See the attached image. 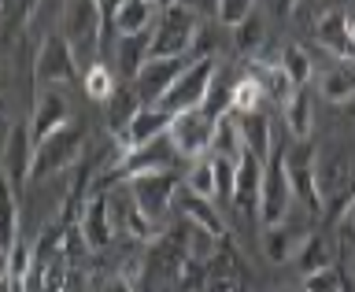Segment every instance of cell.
<instances>
[{
    "label": "cell",
    "instance_id": "cell-1",
    "mask_svg": "<svg viewBox=\"0 0 355 292\" xmlns=\"http://www.w3.org/2000/svg\"><path fill=\"white\" fill-rule=\"evenodd\" d=\"M89 130L78 119H71L63 130H55L52 137H44L41 144H33V166H30V182H44L52 174H63L71 166L82 163L85 155Z\"/></svg>",
    "mask_w": 355,
    "mask_h": 292
},
{
    "label": "cell",
    "instance_id": "cell-2",
    "mask_svg": "<svg viewBox=\"0 0 355 292\" xmlns=\"http://www.w3.org/2000/svg\"><path fill=\"white\" fill-rule=\"evenodd\" d=\"M196 11L189 4H171L163 8L159 22L152 26V44H148V60H178V55H189L196 44Z\"/></svg>",
    "mask_w": 355,
    "mask_h": 292
},
{
    "label": "cell",
    "instance_id": "cell-3",
    "mask_svg": "<svg viewBox=\"0 0 355 292\" xmlns=\"http://www.w3.org/2000/svg\"><path fill=\"white\" fill-rule=\"evenodd\" d=\"M215 74H218L215 55H200V60H193L182 74H178V82L166 89V96H163L155 108L171 111V115H182V111L204 108V96H207L211 82H215Z\"/></svg>",
    "mask_w": 355,
    "mask_h": 292
},
{
    "label": "cell",
    "instance_id": "cell-4",
    "mask_svg": "<svg viewBox=\"0 0 355 292\" xmlns=\"http://www.w3.org/2000/svg\"><path fill=\"white\" fill-rule=\"evenodd\" d=\"M285 171L288 185H293V200H300L311 215L322 218L326 215V200L318 193V166H315V144L296 141L293 148H285Z\"/></svg>",
    "mask_w": 355,
    "mask_h": 292
},
{
    "label": "cell",
    "instance_id": "cell-5",
    "mask_svg": "<svg viewBox=\"0 0 355 292\" xmlns=\"http://www.w3.org/2000/svg\"><path fill=\"white\" fill-rule=\"evenodd\" d=\"M178 163V148L171 141V133L155 137L141 148H130V152H119L115 163L107 166L115 182H130V178H141V174H155V171H174Z\"/></svg>",
    "mask_w": 355,
    "mask_h": 292
},
{
    "label": "cell",
    "instance_id": "cell-6",
    "mask_svg": "<svg viewBox=\"0 0 355 292\" xmlns=\"http://www.w3.org/2000/svg\"><path fill=\"white\" fill-rule=\"evenodd\" d=\"M293 204V185H288V171H285V148L274 144L270 160L263 163V193H259V218L263 226H277L288 215Z\"/></svg>",
    "mask_w": 355,
    "mask_h": 292
},
{
    "label": "cell",
    "instance_id": "cell-7",
    "mask_svg": "<svg viewBox=\"0 0 355 292\" xmlns=\"http://www.w3.org/2000/svg\"><path fill=\"white\" fill-rule=\"evenodd\" d=\"M215 126L218 119H211L204 108H193V111H182V115H174L171 122V141L182 160H204L211 155V141H215Z\"/></svg>",
    "mask_w": 355,
    "mask_h": 292
},
{
    "label": "cell",
    "instance_id": "cell-8",
    "mask_svg": "<svg viewBox=\"0 0 355 292\" xmlns=\"http://www.w3.org/2000/svg\"><path fill=\"white\" fill-rule=\"evenodd\" d=\"M107 207H111L115 233H122V237H133V241L148 244V248H152L155 241L166 237L159 222H152V218L137 207V200H133V193H130L126 182H122V189H115V193H107Z\"/></svg>",
    "mask_w": 355,
    "mask_h": 292
},
{
    "label": "cell",
    "instance_id": "cell-9",
    "mask_svg": "<svg viewBox=\"0 0 355 292\" xmlns=\"http://www.w3.org/2000/svg\"><path fill=\"white\" fill-rule=\"evenodd\" d=\"M33 78L41 85H71L78 78V55L74 44L63 33H49L37 49V63H33Z\"/></svg>",
    "mask_w": 355,
    "mask_h": 292
},
{
    "label": "cell",
    "instance_id": "cell-10",
    "mask_svg": "<svg viewBox=\"0 0 355 292\" xmlns=\"http://www.w3.org/2000/svg\"><path fill=\"white\" fill-rule=\"evenodd\" d=\"M130 193L137 200V207L148 215L152 222H159L171 215L174 207V196H178V174L174 171H155V174H141V178H130Z\"/></svg>",
    "mask_w": 355,
    "mask_h": 292
},
{
    "label": "cell",
    "instance_id": "cell-11",
    "mask_svg": "<svg viewBox=\"0 0 355 292\" xmlns=\"http://www.w3.org/2000/svg\"><path fill=\"white\" fill-rule=\"evenodd\" d=\"M30 166H33V133H30V122H11V126H8V141H4V155H0V171L8 174V182L15 185V193L26 189Z\"/></svg>",
    "mask_w": 355,
    "mask_h": 292
},
{
    "label": "cell",
    "instance_id": "cell-12",
    "mask_svg": "<svg viewBox=\"0 0 355 292\" xmlns=\"http://www.w3.org/2000/svg\"><path fill=\"white\" fill-rule=\"evenodd\" d=\"M78 233H82L89 252H104L115 241V222H111L107 193H89L82 211H78Z\"/></svg>",
    "mask_w": 355,
    "mask_h": 292
},
{
    "label": "cell",
    "instance_id": "cell-13",
    "mask_svg": "<svg viewBox=\"0 0 355 292\" xmlns=\"http://www.w3.org/2000/svg\"><path fill=\"white\" fill-rule=\"evenodd\" d=\"M193 60H185V55H178V60H148L141 67V74L133 78V89H137L141 104L144 108H155L159 100L166 96V89L178 82V74L185 71V67Z\"/></svg>",
    "mask_w": 355,
    "mask_h": 292
},
{
    "label": "cell",
    "instance_id": "cell-14",
    "mask_svg": "<svg viewBox=\"0 0 355 292\" xmlns=\"http://www.w3.org/2000/svg\"><path fill=\"white\" fill-rule=\"evenodd\" d=\"M63 37L71 44H96V49H104V26H100L96 0H67Z\"/></svg>",
    "mask_w": 355,
    "mask_h": 292
},
{
    "label": "cell",
    "instance_id": "cell-15",
    "mask_svg": "<svg viewBox=\"0 0 355 292\" xmlns=\"http://www.w3.org/2000/svg\"><path fill=\"white\" fill-rule=\"evenodd\" d=\"M71 119H74L71 100H67L63 93H55V89H44V93L37 96V104H33V119H30L33 144H41L44 137H52V133L63 130Z\"/></svg>",
    "mask_w": 355,
    "mask_h": 292
},
{
    "label": "cell",
    "instance_id": "cell-16",
    "mask_svg": "<svg viewBox=\"0 0 355 292\" xmlns=\"http://www.w3.org/2000/svg\"><path fill=\"white\" fill-rule=\"evenodd\" d=\"M174 115L163 108H141L137 115H133V122L122 133H115V144L119 152H130V148H141V144H148L155 137H163L166 130H171Z\"/></svg>",
    "mask_w": 355,
    "mask_h": 292
},
{
    "label": "cell",
    "instance_id": "cell-17",
    "mask_svg": "<svg viewBox=\"0 0 355 292\" xmlns=\"http://www.w3.org/2000/svg\"><path fill=\"white\" fill-rule=\"evenodd\" d=\"M315 41L326 49L329 55H337L340 63H355V41L348 33V15H344L340 8L326 11V15H318L315 22Z\"/></svg>",
    "mask_w": 355,
    "mask_h": 292
},
{
    "label": "cell",
    "instance_id": "cell-18",
    "mask_svg": "<svg viewBox=\"0 0 355 292\" xmlns=\"http://www.w3.org/2000/svg\"><path fill=\"white\" fill-rule=\"evenodd\" d=\"M259 193H263V163L244 148V155L237 160V185H233V204L241 215L255 218L259 215Z\"/></svg>",
    "mask_w": 355,
    "mask_h": 292
},
{
    "label": "cell",
    "instance_id": "cell-19",
    "mask_svg": "<svg viewBox=\"0 0 355 292\" xmlns=\"http://www.w3.org/2000/svg\"><path fill=\"white\" fill-rule=\"evenodd\" d=\"M174 207L182 211V215L193 222V226H200V230H207V233H215V237L226 241V222H222V215L215 211V204H211V200L189 193V189L182 185V189H178V196H174Z\"/></svg>",
    "mask_w": 355,
    "mask_h": 292
},
{
    "label": "cell",
    "instance_id": "cell-20",
    "mask_svg": "<svg viewBox=\"0 0 355 292\" xmlns=\"http://www.w3.org/2000/svg\"><path fill=\"white\" fill-rule=\"evenodd\" d=\"M237 119V130H241V141L259 163L270 160L274 152V130H270V119L263 111H248V115H233Z\"/></svg>",
    "mask_w": 355,
    "mask_h": 292
},
{
    "label": "cell",
    "instance_id": "cell-21",
    "mask_svg": "<svg viewBox=\"0 0 355 292\" xmlns=\"http://www.w3.org/2000/svg\"><path fill=\"white\" fill-rule=\"evenodd\" d=\"M155 26V4L152 0H122L115 15V37H130V33H152Z\"/></svg>",
    "mask_w": 355,
    "mask_h": 292
},
{
    "label": "cell",
    "instance_id": "cell-22",
    "mask_svg": "<svg viewBox=\"0 0 355 292\" xmlns=\"http://www.w3.org/2000/svg\"><path fill=\"white\" fill-rule=\"evenodd\" d=\"M104 104H107V115H104V119H107L111 137L126 130L130 122H133V115H137V111L144 108V104H141V96H137V89H133V85H115V93H111V96L104 100Z\"/></svg>",
    "mask_w": 355,
    "mask_h": 292
},
{
    "label": "cell",
    "instance_id": "cell-23",
    "mask_svg": "<svg viewBox=\"0 0 355 292\" xmlns=\"http://www.w3.org/2000/svg\"><path fill=\"white\" fill-rule=\"evenodd\" d=\"M318 93L329 104H348L355 100V63H337L318 74Z\"/></svg>",
    "mask_w": 355,
    "mask_h": 292
},
{
    "label": "cell",
    "instance_id": "cell-24",
    "mask_svg": "<svg viewBox=\"0 0 355 292\" xmlns=\"http://www.w3.org/2000/svg\"><path fill=\"white\" fill-rule=\"evenodd\" d=\"M15 241H19V193L8 182V174L0 171V252H11Z\"/></svg>",
    "mask_w": 355,
    "mask_h": 292
},
{
    "label": "cell",
    "instance_id": "cell-25",
    "mask_svg": "<svg viewBox=\"0 0 355 292\" xmlns=\"http://www.w3.org/2000/svg\"><path fill=\"white\" fill-rule=\"evenodd\" d=\"M318 193H322V200H337V196H352L355 193V182H352V166H348V160L344 155H337L333 163H326L318 171Z\"/></svg>",
    "mask_w": 355,
    "mask_h": 292
},
{
    "label": "cell",
    "instance_id": "cell-26",
    "mask_svg": "<svg viewBox=\"0 0 355 292\" xmlns=\"http://www.w3.org/2000/svg\"><path fill=\"white\" fill-rule=\"evenodd\" d=\"M293 263L300 274H315V270H326L329 263V244L318 237V233H300L296 241V252H293Z\"/></svg>",
    "mask_w": 355,
    "mask_h": 292
},
{
    "label": "cell",
    "instance_id": "cell-27",
    "mask_svg": "<svg viewBox=\"0 0 355 292\" xmlns=\"http://www.w3.org/2000/svg\"><path fill=\"white\" fill-rule=\"evenodd\" d=\"M148 44H152V33H130V37H115V49H119V71L130 78L141 74V67L148 63Z\"/></svg>",
    "mask_w": 355,
    "mask_h": 292
},
{
    "label": "cell",
    "instance_id": "cell-28",
    "mask_svg": "<svg viewBox=\"0 0 355 292\" xmlns=\"http://www.w3.org/2000/svg\"><path fill=\"white\" fill-rule=\"evenodd\" d=\"M285 126H288V133H293L296 141H311V93L307 89H293V96L285 100Z\"/></svg>",
    "mask_w": 355,
    "mask_h": 292
},
{
    "label": "cell",
    "instance_id": "cell-29",
    "mask_svg": "<svg viewBox=\"0 0 355 292\" xmlns=\"http://www.w3.org/2000/svg\"><path fill=\"white\" fill-rule=\"evenodd\" d=\"M252 78L263 85V93L270 96L274 104H282V108H285V100L293 96V89H296L277 63H252Z\"/></svg>",
    "mask_w": 355,
    "mask_h": 292
},
{
    "label": "cell",
    "instance_id": "cell-30",
    "mask_svg": "<svg viewBox=\"0 0 355 292\" xmlns=\"http://www.w3.org/2000/svg\"><path fill=\"white\" fill-rule=\"evenodd\" d=\"M296 233L277 222V226H263V255L270 263H293V252H296Z\"/></svg>",
    "mask_w": 355,
    "mask_h": 292
},
{
    "label": "cell",
    "instance_id": "cell-31",
    "mask_svg": "<svg viewBox=\"0 0 355 292\" xmlns=\"http://www.w3.org/2000/svg\"><path fill=\"white\" fill-rule=\"evenodd\" d=\"M222 252H226V241L189 222V230H185V255H193V259H200V263H215Z\"/></svg>",
    "mask_w": 355,
    "mask_h": 292
},
{
    "label": "cell",
    "instance_id": "cell-32",
    "mask_svg": "<svg viewBox=\"0 0 355 292\" xmlns=\"http://www.w3.org/2000/svg\"><path fill=\"white\" fill-rule=\"evenodd\" d=\"M277 67L288 74V82H293L296 89H307L311 74H315V67H311V55L300 49V44H285L282 55H277Z\"/></svg>",
    "mask_w": 355,
    "mask_h": 292
},
{
    "label": "cell",
    "instance_id": "cell-33",
    "mask_svg": "<svg viewBox=\"0 0 355 292\" xmlns=\"http://www.w3.org/2000/svg\"><path fill=\"white\" fill-rule=\"evenodd\" d=\"M211 152H215V155H226V160H233V163L244 155V141H241V130H237V119H233V115L218 119L215 141H211Z\"/></svg>",
    "mask_w": 355,
    "mask_h": 292
},
{
    "label": "cell",
    "instance_id": "cell-34",
    "mask_svg": "<svg viewBox=\"0 0 355 292\" xmlns=\"http://www.w3.org/2000/svg\"><path fill=\"white\" fill-rule=\"evenodd\" d=\"M174 285H178V292H204L207 263H200V259L182 252V259H178V266H174Z\"/></svg>",
    "mask_w": 355,
    "mask_h": 292
},
{
    "label": "cell",
    "instance_id": "cell-35",
    "mask_svg": "<svg viewBox=\"0 0 355 292\" xmlns=\"http://www.w3.org/2000/svg\"><path fill=\"white\" fill-rule=\"evenodd\" d=\"M263 100H266L263 85L255 82L252 74H244L241 82L233 85V111H230V115H248V111H263Z\"/></svg>",
    "mask_w": 355,
    "mask_h": 292
},
{
    "label": "cell",
    "instance_id": "cell-36",
    "mask_svg": "<svg viewBox=\"0 0 355 292\" xmlns=\"http://www.w3.org/2000/svg\"><path fill=\"white\" fill-rule=\"evenodd\" d=\"M233 85H237V82H226L222 71L215 74V82H211L207 96H204V111H207L211 119H226L230 111H233Z\"/></svg>",
    "mask_w": 355,
    "mask_h": 292
},
{
    "label": "cell",
    "instance_id": "cell-37",
    "mask_svg": "<svg viewBox=\"0 0 355 292\" xmlns=\"http://www.w3.org/2000/svg\"><path fill=\"white\" fill-rule=\"evenodd\" d=\"M207 160H211V174H215V196L230 204V200H233V185H237V163L226 160V155H215V152H211Z\"/></svg>",
    "mask_w": 355,
    "mask_h": 292
},
{
    "label": "cell",
    "instance_id": "cell-38",
    "mask_svg": "<svg viewBox=\"0 0 355 292\" xmlns=\"http://www.w3.org/2000/svg\"><path fill=\"white\" fill-rule=\"evenodd\" d=\"M82 85H85V96H93V100H107L111 93H115V71H111L107 63H93V67L85 71Z\"/></svg>",
    "mask_w": 355,
    "mask_h": 292
},
{
    "label": "cell",
    "instance_id": "cell-39",
    "mask_svg": "<svg viewBox=\"0 0 355 292\" xmlns=\"http://www.w3.org/2000/svg\"><path fill=\"white\" fill-rule=\"evenodd\" d=\"M185 189L204 200H215V174H211V160L204 155V160H193V166H189L185 174Z\"/></svg>",
    "mask_w": 355,
    "mask_h": 292
},
{
    "label": "cell",
    "instance_id": "cell-40",
    "mask_svg": "<svg viewBox=\"0 0 355 292\" xmlns=\"http://www.w3.org/2000/svg\"><path fill=\"white\" fill-rule=\"evenodd\" d=\"M266 41V30H263V22L255 19V15H248L237 26V37H233V49H237L241 55H255L259 52V44Z\"/></svg>",
    "mask_w": 355,
    "mask_h": 292
},
{
    "label": "cell",
    "instance_id": "cell-41",
    "mask_svg": "<svg viewBox=\"0 0 355 292\" xmlns=\"http://www.w3.org/2000/svg\"><path fill=\"white\" fill-rule=\"evenodd\" d=\"M300 292H344V274L337 270V266L304 274V289H300Z\"/></svg>",
    "mask_w": 355,
    "mask_h": 292
},
{
    "label": "cell",
    "instance_id": "cell-42",
    "mask_svg": "<svg viewBox=\"0 0 355 292\" xmlns=\"http://www.w3.org/2000/svg\"><path fill=\"white\" fill-rule=\"evenodd\" d=\"M215 8H218V22L230 30H237L252 15V0H215Z\"/></svg>",
    "mask_w": 355,
    "mask_h": 292
},
{
    "label": "cell",
    "instance_id": "cell-43",
    "mask_svg": "<svg viewBox=\"0 0 355 292\" xmlns=\"http://www.w3.org/2000/svg\"><path fill=\"white\" fill-rule=\"evenodd\" d=\"M207 266H215V270H207V285H204V292H241L237 274H230L226 266H218V263H207Z\"/></svg>",
    "mask_w": 355,
    "mask_h": 292
},
{
    "label": "cell",
    "instance_id": "cell-44",
    "mask_svg": "<svg viewBox=\"0 0 355 292\" xmlns=\"http://www.w3.org/2000/svg\"><path fill=\"white\" fill-rule=\"evenodd\" d=\"M119 4H122V0H96V8H100V26H104V44L115 37V15H119Z\"/></svg>",
    "mask_w": 355,
    "mask_h": 292
},
{
    "label": "cell",
    "instance_id": "cell-45",
    "mask_svg": "<svg viewBox=\"0 0 355 292\" xmlns=\"http://www.w3.org/2000/svg\"><path fill=\"white\" fill-rule=\"evenodd\" d=\"M337 237H340L344 248H352V252H355V204L340 215V222H337Z\"/></svg>",
    "mask_w": 355,
    "mask_h": 292
},
{
    "label": "cell",
    "instance_id": "cell-46",
    "mask_svg": "<svg viewBox=\"0 0 355 292\" xmlns=\"http://www.w3.org/2000/svg\"><path fill=\"white\" fill-rule=\"evenodd\" d=\"M100 292H133V282L126 274H111L104 285H100Z\"/></svg>",
    "mask_w": 355,
    "mask_h": 292
},
{
    "label": "cell",
    "instance_id": "cell-47",
    "mask_svg": "<svg viewBox=\"0 0 355 292\" xmlns=\"http://www.w3.org/2000/svg\"><path fill=\"white\" fill-rule=\"evenodd\" d=\"M19 11H15V26H26V22L33 19V11H37V0H15Z\"/></svg>",
    "mask_w": 355,
    "mask_h": 292
},
{
    "label": "cell",
    "instance_id": "cell-48",
    "mask_svg": "<svg viewBox=\"0 0 355 292\" xmlns=\"http://www.w3.org/2000/svg\"><path fill=\"white\" fill-rule=\"evenodd\" d=\"M293 8H296V0H274V11H277V15H288Z\"/></svg>",
    "mask_w": 355,
    "mask_h": 292
},
{
    "label": "cell",
    "instance_id": "cell-49",
    "mask_svg": "<svg viewBox=\"0 0 355 292\" xmlns=\"http://www.w3.org/2000/svg\"><path fill=\"white\" fill-rule=\"evenodd\" d=\"M8 277V252H0V282Z\"/></svg>",
    "mask_w": 355,
    "mask_h": 292
},
{
    "label": "cell",
    "instance_id": "cell-50",
    "mask_svg": "<svg viewBox=\"0 0 355 292\" xmlns=\"http://www.w3.org/2000/svg\"><path fill=\"white\" fill-rule=\"evenodd\" d=\"M4 122H8V111H4V104H0V126H4Z\"/></svg>",
    "mask_w": 355,
    "mask_h": 292
},
{
    "label": "cell",
    "instance_id": "cell-51",
    "mask_svg": "<svg viewBox=\"0 0 355 292\" xmlns=\"http://www.w3.org/2000/svg\"><path fill=\"white\" fill-rule=\"evenodd\" d=\"M348 33H352V41H355V19H348Z\"/></svg>",
    "mask_w": 355,
    "mask_h": 292
},
{
    "label": "cell",
    "instance_id": "cell-52",
    "mask_svg": "<svg viewBox=\"0 0 355 292\" xmlns=\"http://www.w3.org/2000/svg\"><path fill=\"white\" fill-rule=\"evenodd\" d=\"M0 292H11V289H8V277H4V282H0Z\"/></svg>",
    "mask_w": 355,
    "mask_h": 292
},
{
    "label": "cell",
    "instance_id": "cell-53",
    "mask_svg": "<svg viewBox=\"0 0 355 292\" xmlns=\"http://www.w3.org/2000/svg\"><path fill=\"white\" fill-rule=\"evenodd\" d=\"M4 11H8V8H4V0H0V22H4Z\"/></svg>",
    "mask_w": 355,
    "mask_h": 292
},
{
    "label": "cell",
    "instance_id": "cell-54",
    "mask_svg": "<svg viewBox=\"0 0 355 292\" xmlns=\"http://www.w3.org/2000/svg\"><path fill=\"white\" fill-rule=\"evenodd\" d=\"M159 4H163V8H171V4H178V0H159Z\"/></svg>",
    "mask_w": 355,
    "mask_h": 292
},
{
    "label": "cell",
    "instance_id": "cell-55",
    "mask_svg": "<svg viewBox=\"0 0 355 292\" xmlns=\"http://www.w3.org/2000/svg\"><path fill=\"white\" fill-rule=\"evenodd\" d=\"M352 119H355V108H352Z\"/></svg>",
    "mask_w": 355,
    "mask_h": 292
},
{
    "label": "cell",
    "instance_id": "cell-56",
    "mask_svg": "<svg viewBox=\"0 0 355 292\" xmlns=\"http://www.w3.org/2000/svg\"><path fill=\"white\" fill-rule=\"evenodd\" d=\"M152 4H159V0H152Z\"/></svg>",
    "mask_w": 355,
    "mask_h": 292
},
{
    "label": "cell",
    "instance_id": "cell-57",
    "mask_svg": "<svg viewBox=\"0 0 355 292\" xmlns=\"http://www.w3.org/2000/svg\"><path fill=\"white\" fill-rule=\"evenodd\" d=\"M0 155H4V148H0Z\"/></svg>",
    "mask_w": 355,
    "mask_h": 292
},
{
    "label": "cell",
    "instance_id": "cell-58",
    "mask_svg": "<svg viewBox=\"0 0 355 292\" xmlns=\"http://www.w3.org/2000/svg\"><path fill=\"white\" fill-rule=\"evenodd\" d=\"M352 266H355V259H352Z\"/></svg>",
    "mask_w": 355,
    "mask_h": 292
}]
</instances>
